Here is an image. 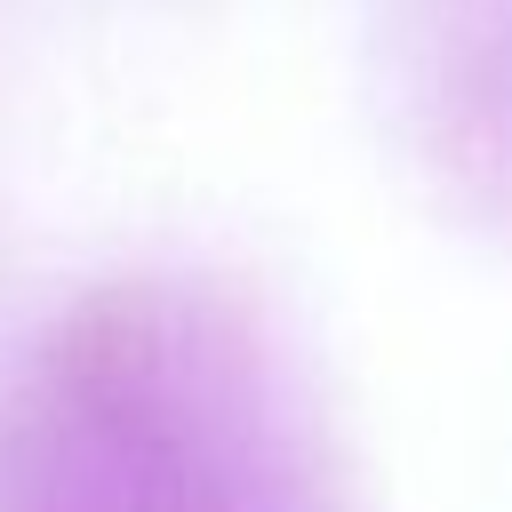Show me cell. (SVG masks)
I'll use <instances>...</instances> for the list:
<instances>
[{"label": "cell", "instance_id": "6da1fadb", "mask_svg": "<svg viewBox=\"0 0 512 512\" xmlns=\"http://www.w3.org/2000/svg\"><path fill=\"white\" fill-rule=\"evenodd\" d=\"M0 512H256V480L160 328L104 312L0 400Z\"/></svg>", "mask_w": 512, "mask_h": 512}]
</instances>
